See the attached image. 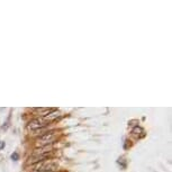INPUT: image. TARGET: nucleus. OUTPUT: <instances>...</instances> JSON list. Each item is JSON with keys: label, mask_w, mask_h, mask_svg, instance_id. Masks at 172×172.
<instances>
[{"label": "nucleus", "mask_w": 172, "mask_h": 172, "mask_svg": "<svg viewBox=\"0 0 172 172\" xmlns=\"http://www.w3.org/2000/svg\"><path fill=\"white\" fill-rule=\"evenodd\" d=\"M132 135L134 136V137H136V139H141V137L144 136V129L139 127V126H136L132 131Z\"/></svg>", "instance_id": "5"}, {"label": "nucleus", "mask_w": 172, "mask_h": 172, "mask_svg": "<svg viewBox=\"0 0 172 172\" xmlns=\"http://www.w3.org/2000/svg\"><path fill=\"white\" fill-rule=\"evenodd\" d=\"M50 123H51L50 119H48L47 116L45 115V116H40V117L35 118L33 121H30V123H28V125H27V127H28V129H30V131H40L42 128H44L45 126L50 125Z\"/></svg>", "instance_id": "3"}, {"label": "nucleus", "mask_w": 172, "mask_h": 172, "mask_svg": "<svg viewBox=\"0 0 172 172\" xmlns=\"http://www.w3.org/2000/svg\"><path fill=\"white\" fill-rule=\"evenodd\" d=\"M5 145H6V144H5V142L0 141V150H2V149L5 147Z\"/></svg>", "instance_id": "7"}, {"label": "nucleus", "mask_w": 172, "mask_h": 172, "mask_svg": "<svg viewBox=\"0 0 172 172\" xmlns=\"http://www.w3.org/2000/svg\"><path fill=\"white\" fill-rule=\"evenodd\" d=\"M59 136V132L58 131H51V132H46L45 134L40 135L38 139H36V145L37 146H47L51 145L52 143L54 142L55 139Z\"/></svg>", "instance_id": "1"}, {"label": "nucleus", "mask_w": 172, "mask_h": 172, "mask_svg": "<svg viewBox=\"0 0 172 172\" xmlns=\"http://www.w3.org/2000/svg\"><path fill=\"white\" fill-rule=\"evenodd\" d=\"M18 159H19V154L17 152H14V153L11 154V160L12 161H17Z\"/></svg>", "instance_id": "6"}, {"label": "nucleus", "mask_w": 172, "mask_h": 172, "mask_svg": "<svg viewBox=\"0 0 172 172\" xmlns=\"http://www.w3.org/2000/svg\"><path fill=\"white\" fill-rule=\"evenodd\" d=\"M52 152H47V153H42V154H32L30 157H28V161L27 163L28 164H35V163H38V162H42L48 159L51 156Z\"/></svg>", "instance_id": "4"}, {"label": "nucleus", "mask_w": 172, "mask_h": 172, "mask_svg": "<svg viewBox=\"0 0 172 172\" xmlns=\"http://www.w3.org/2000/svg\"><path fill=\"white\" fill-rule=\"evenodd\" d=\"M59 164L52 161H42L33 164V172H53L56 171Z\"/></svg>", "instance_id": "2"}]
</instances>
